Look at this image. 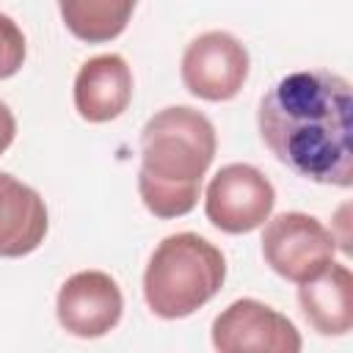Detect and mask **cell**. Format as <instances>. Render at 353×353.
I'll return each mask as SVG.
<instances>
[{"mask_svg": "<svg viewBox=\"0 0 353 353\" xmlns=\"http://www.w3.org/2000/svg\"><path fill=\"white\" fill-rule=\"evenodd\" d=\"M276 204L273 182L248 163L223 165L207 185L204 212L207 221L226 234H248L259 229Z\"/></svg>", "mask_w": 353, "mask_h": 353, "instance_id": "cell-5", "label": "cell"}, {"mask_svg": "<svg viewBox=\"0 0 353 353\" xmlns=\"http://www.w3.org/2000/svg\"><path fill=\"white\" fill-rule=\"evenodd\" d=\"M248 50L226 30H207L196 36L182 52V83L185 88L207 102H226L240 94L248 80Z\"/></svg>", "mask_w": 353, "mask_h": 353, "instance_id": "cell-6", "label": "cell"}, {"mask_svg": "<svg viewBox=\"0 0 353 353\" xmlns=\"http://www.w3.org/2000/svg\"><path fill=\"white\" fill-rule=\"evenodd\" d=\"M226 281L218 245L196 232H176L157 243L143 270V301L163 320H182L210 303Z\"/></svg>", "mask_w": 353, "mask_h": 353, "instance_id": "cell-3", "label": "cell"}, {"mask_svg": "<svg viewBox=\"0 0 353 353\" xmlns=\"http://www.w3.org/2000/svg\"><path fill=\"white\" fill-rule=\"evenodd\" d=\"M256 127L292 174L334 188L353 185V91L325 69L284 74L259 99Z\"/></svg>", "mask_w": 353, "mask_h": 353, "instance_id": "cell-1", "label": "cell"}, {"mask_svg": "<svg viewBox=\"0 0 353 353\" xmlns=\"http://www.w3.org/2000/svg\"><path fill=\"white\" fill-rule=\"evenodd\" d=\"M138 0H58L66 30L85 44H105L124 33Z\"/></svg>", "mask_w": 353, "mask_h": 353, "instance_id": "cell-12", "label": "cell"}, {"mask_svg": "<svg viewBox=\"0 0 353 353\" xmlns=\"http://www.w3.org/2000/svg\"><path fill=\"white\" fill-rule=\"evenodd\" d=\"M14 138H17V119H14L11 108L0 99V154L14 143Z\"/></svg>", "mask_w": 353, "mask_h": 353, "instance_id": "cell-14", "label": "cell"}, {"mask_svg": "<svg viewBox=\"0 0 353 353\" xmlns=\"http://www.w3.org/2000/svg\"><path fill=\"white\" fill-rule=\"evenodd\" d=\"M74 110L91 124L119 119L132 99V72L116 52L88 58L74 77Z\"/></svg>", "mask_w": 353, "mask_h": 353, "instance_id": "cell-9", "label": "cell"}, {"mask_svg": "<svg viewBox=\"0 0 353 353\" xmlns=\"http://www.w3.org/2000/svg\"><path fill=\"white\" fill-rule=\"evenodd\" d=\"M218 152L212 121L188 105L157 110L141 130L138 193L154 218H182L196 210L201 179Z\"/></svg>", "mask_w": 353, "mask_h": 353, "instance_id": "cell-2", "label": "cell"}, {"mask_svg": "<svg viewBox=\"0 0 353 353\" xmlns=\"http://www.w3.org/2000/svg\"><path fill=\"white\" fill-rule=\"evenodd\" d=\"M336 237L309 212H281L262 229L265 265L287 281H309L334 262Z\"/></svg>", "mask_w": 353, "mask_h": 353, "instance_id": "cell-4", "label": "cell"}, {"mask_svg": "<svg viewBox=\"0 0 353 353\" xmlns=\"http://www.w3.org/2000/svg\"><path fill=\"white\" fill-rule=\"evenodd\" d=\"M25 63V33L8 17L0 14V80L14 77Z\"/></svg>", "mask_w": 353, "mask_h": 353, "instance_id": "cell-13", "label": "cell"}, {"mask_svg": "<svg viewBox=\"0 0 353 353\" xmlns=\"http://www.w3.org/2000/svg\"><path fill=\"white\" fill-rule=\"evenodd\" d=\"M298 303L306 323L320 336H345L353 328V276L342 262H331L314 279L301 281Z\"/></svg>", "mask_w": 353, "mask_h": 353, "instance_id": "cell-11", "label": "cell"}, {"mask_svg": "<svg viewBox=\"0 0 353 353\" xmlns=\"http://www.w3.org/2000/svg\"><path fill=\"white\" fill-rule=\"evenodd\" d=\"M50 229L47 204L22 179L0 171V256L19 259L33 254Z\"/></svg>", "mask_w": 353, "mask_h": 353, "instance_id": "cell-10", "label": "cell"}, {"mask_svg": "<svg viewBox=\"0 0 353 353\" xmlns=\"http://www.w3.org/2000/svg\"><path fill=\"white\" fill-rule=\"evenodd\" d=\"M124 312V298L113 276L105 270L72 273L55 298V314L66 334L97 339L110 334Z\"/></svg>", "mask_w": 353, "mask_h": 353, "instance_id": "cell-8", "label": "cell"}, {"mask_svg": "<svg viewBox=\"0 0 353 353\" xmlns=\"http://www.w3.org/2000/svg\"><path fill=\"white\" fill-rule=\"evenodd\" d=\"M212 347L221 353L243 350H270V353H298L301 334L290 317L256 298L232 301L212 320Z\"/></svg>", "mask_w": 353, "mask_h": 353, "instance_id": "cell-7", "label": "cell"}]
</instances>
